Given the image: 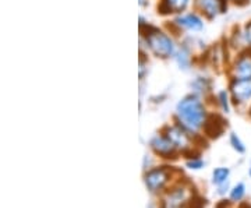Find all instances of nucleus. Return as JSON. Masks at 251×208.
Segmentation results:
<instances>
[{
	"label": "nucleus",
	"instance_id": "dca6fc26",
	"mask_svg": "<svg viewBox=\"0 0 251 208\" xmlns=\"http://www.w3.org/2000/svg\"><path fill=\"white\" fill-rule=\"evenodd\" d=\"M177 63H179L180 67H183V69H187L188 63H190V56L188 53L183 49V51H180L179 54H177Z\"/></svg>",
	"mask_w": 251,
	"mask_h": 208
},
{
	"label": "nucleus",
	"instance_id": "1a4fd4ad",
	"mask_svg": "<svg viewBox=\"0 0 251 208\" xmlns=\"http://www.w3.org/2000/svg\"><path fill=\"white\" fill-rule=\"evenodd\" d=\"M166 138L172 141L175 147H186L188 144V137L186 136V133L181 131L180 129H176V127L168 129Z\"/></svg>",
	"mask_w": 251,
	"mask_h": 208
},
{
	"label": "nucleus",
	"instance_id": "7ed1b4c3",
	"mask_svg": "<svg viewBox=\"0 0 251 208\" xmlns=\"http://www.w3.org/2000/svg\"><path fill=\"white\" fill-rule=\"evenodd\" d=\"M230 91L236 102L244 104L251 101V77L250 78H234Z\"/></svg>",
	"mask_w": 251,
	"mask_h": 208
},
{
	"label": "nucleus",
	"instance_id": "39448f33",
	"mask_svg": "<svg viewBox=\"0 0 251 208\" xmlns=\"http://www.w3.org/2000/svg\"><path fill=\"white\" fill-rule=\"evenodd\" d=\"M236 78H250L251 77V53L242 54L234 64Z\"/></svg>",
	"mask_w": 251,
	"mask_h": 208
},
{
	"label": "nucleus",
	"instance_id": "4be33fe9",
	"mask_svg": "<svg viewBox=\"0 0 251 208\" xmlns=\"http://www.w3.org/2000/svg\"><path fill=\"white\" fill-rule=\"evenodd\" d=\"M250 175H251V171H250Z\"/></svg>",
	"mask_w": 251,
	"mask_h": 208
},
{
	"label": "nucleus",
	"instance_id": "aec40b11",
	"mask_svg": "<svg viewBox=\"0 0 251 208\" xmlns=\"http://www.w3.org/2000/svg\"><path fill=\"white\" fill-rule=\"evenodd\" d=\"M216 208H227V203L224 200L222 203H219V204L216 206Z\"/></svg>",
	"mask_w": 251,
	"mask_h": 208
},
{
	"label": "nucleus",
	"instance_id": "9b49d317",
	"mask_svg": "<svg viewBox=\"0 0 251 208\" xmlns=\"http://www.w3.org/2000/svg\"><path fill=\"white\" fill-rule=\"evenodd\" d=\"M201 6L211 16H216V13L221 9L219 7V0H201Z\"/></svg>",
	"mask_w": 251,
	"mask_h": 208
},
{
	"label": "nucleus",
	"instance_id": "f03ea898",
	"mask_svg": "<svg viewBox=\"0 0 251 208\" xmlns=\"http://www.w3.org/2000/svg\"><path fill=\"white\" fill-rule=\"evenodd\" d=\"M150 48L153 51V53L161 57H169L175 52V44L169 36L161 32H155L148 36Z\"/></svg>",
	"mask_w": 251,
	"mask_h": 208
},
{
	"label": "nucleus",
	"instance_id": "a211bd4d",
	"mask_svg": "<svg viewBox=\"0 0 251 208\" xmlns=\"http://www.w3.org/2000/svg\"><path fill=\"white\" fill-rule=\"evenodd\" d=\"M219 100H221V105H222L225 112H229V98H227V94L225 91L219 94Z\"/></svg>",
	"mask_w": 251,
	"mask_h": 208
},
{
	"label": "nucleus",
	"instance_id": "412c9836",
	"mask_svg": "<svg viewBox=\"0 0 251 208\" xmlns=\"http://www.w3.org/2000/svg\"><path fill=\"white\" fill-rule=\"evenodd\" d=\"M237 1H239V3H240V4H243V3H246V1H247V0H236V3H237Z\"/></svg>",
	"mask_w": 251,
	"mask_h": 208
},
{
	"label": "nucleus",
	"instance_id": "9d476101",
	"mask_svg": "<svg viewBox=\"0 0 251 208\" xmlns=\"http://www.w3.org/2000/svg\"><path fill=\"white\" fill-rule=\"evenodd\" d=\"M224 123L225 122L219 116H215V115L211 116L205 125L206 134H209L211 137L221 136V133L224 131Z\"/></svg>",
	"mask_w": 251,
	"mask_h": 208
},
{
	"label": "nucleus",
	"instance_id": "ddd939ff",
	"mask_svg": "<svg viewBox=\"0 0 251 208\" xmlns=\"http://www.w3.org/2000/svg\"><path fill=\"white\" fill-rule=\"evenodd\" d=\"M169 10H175V11H181L186 9L188 4V0H166Z\"/></svg>",
	"mask_w": 251,
	"mask_h": 208
},
{
	"label": "nucleus",
	"instance_id": "6e6552de",
	"mask_svg": "<svg viewBox=\"0 0 251 208\" xmlns=\"http://www.w3.org/2000/svg\"><path fill=\"white\" fill-rule=\"evenodd\" d=\"M186 199H187L186 197V190L177 189L168 197L166 203H165V208H184Z\"/></svg>",
	"mask_w": 251,
	"mask_h": 208
},
{
	"label": "nucleus",
	"instance_id": "2eb2a0df",
	"mask_svg": "<svg viewBox=\"0 0 251 208\" xmlns=\"http://www.w3.org/2000/svg\"><path fill=\"white\" fill-rule=\"evenodd\" d=\"M244 194H246V186H244L243 183H239L233 190H232L230 197H232V200H234V201H239V200H242L243 197H244Z\"/></svg>",
	"mask_w": 251,
	"mask_h": 208
},
{
	"label": "nucleus",
	"instance_id": "423d86ee",
	"mask_svg": "<svg viewBox=\"0 0 251 208\" xmlns=\"http://www.w3.org/2000/svg\"><path fill=\"white\" fill-rule=\"evenodd\" d=\"M151 145L155 150V153L159 155H163L165 158H169V155H172L175 153V144L169 141L166 137H155L152 141H151Z\"/></svg>",
	"mask_w": 251,
	"mask_h": 208
},
{
	"label": "nucleus",
	"instance_id": "f257e3e1",
	"mask_svg": "<svg viewBox=\"0 0 251 208\" xmlns=\"http://www.w3.org/2000/svg\"><path fill=\"white\" fill-rule=\"evenodd\" d=\"M177 115L180 120L184 123V126L188 127L190 130H197L198 127H201V125L204 123L205 110L198 98L190 95L179 102Z\"/></svg>",
	"mask_w": 251,
	"mask_h": 208
},
{
	"label": "nucleus",
	"instance_id": "f8f14e48",
	"mask_svg": "<svg viewBox=\"0 0 251 208\" xmlns=\"http://www.w3.org/2000/svg\"><path fill=\"white\" fill-rule=\"evenodd\" d=\"M212 182L215 183V184H222L226 182V179L229 178V169L227 168H218L214 171L212 173Z\"/></svg>",
	"mask_w": 251,
	"mask_h": 208
},
{
	"label": "nucleus",
	"instance_id": "0eeeda50",
	"mask_svg": "<svg viewBox=\"0 0 251 208\" xmlns=\"http://www.w3.org/2000/svg\"><path fill=\"white\" fill-rule=\"evenodd\" d=\"M176 23L181 27L191 29V31H200L202 28V21L196 14H187V16L179 17L176 20Z\"/></svg>",
	"mask_w": 251,
	"mask_h": 208
},
{
	"label": "nucleus",
	"instance_id": "4468645a",
	"mask_svg": "<svg viewBox=\"0 0 251 208\" xmlns=\"http://www.w3.org/2000/svg\"><path fill=\"white\" fill-rule=\"evenodd\" d=\"M230 144H232V147H233L234 150H236L237 153H240V154L246 151V147H244V144H243V141L239 138V136H237V134H234V133L230 134Z\"/></svg>",
	"mask_w": 251,
	"mask_h": 208
},
{
	"label": "nucleus",
	"instance_id": "f3484780",
	"mask_svg": "<svg viewBox=\"0 0 251 208\" xmlns=\"http://www.w3.org/2000/svg\"><path fill=\"white\" fill-rule=\"evenodd\" d=\"M242 38L243 41H244V44H247L249 46H251V21L244 26V29H243L242 32Z\"/></svg>",
	"mask_w": 251,
	"mask_h": 208
},
{
	"label": "nucleus",
	"instance_id": "20e7f679",
	"mask_svg": "<svg viewBox=\"0 0 251 208\" xmlns=\"http://www.w3.org/2000/svg\"><path fill=\"white\" fill-rule=\"evenodd\" d=\"M166 182H168V172L165 169H153L145 175V183L148 189L152 191L162 189Z\"/></svg>",
	"mask_w": 251,
	"mask_h": 208
},
{
	"label": "nucleus",
	"instance_id": "6ab92c4d",
	"mask_svg": "<svg viewBox=\"0 0 251 208\" xmlns=\"http://www.w3.org/2000/svg\"><path fill=\"white\" fill-rule=\"evenodd\" d=\"M187 166L190 169H200V168H202L204 166V162L201 161V159H194V161H190L187 162Z\"/></svg>",
	"mask_w": 251,
	"mask_h": 208
}]
</instances>
